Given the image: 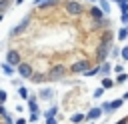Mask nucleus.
Listing matches in <instances>:
<instances>
[{"label":"nucleus","instance_id":"obj_15","mask_svg":"<svg viewBox=\"0 0 128 124\" xmlns=\"http://www.w3.org/2000/svg\"><path fill=\"white\" fill-rule=\"evenodd\" d=\"M84 120V114H74L72 116V122H82Z\"/></svg>","mask_w":128,"mask_h":124},{"label":"nucleus","instance_id":"obj_9","mask_svg":"<svg viewBox=\"0 0 128 124\" xmlns=\"http://www.w3.org/2000/svg\"><path fill=\"white\" fill-rule=\"evenodd\" d=\"M120 104H122V100H114V102H108V108L116 110V108H120Z\"/></svg>","mask_w":128,"mask_h":124},{"label":"nucleus","instance_id":"obj_20","mask_svg":"<svg viewBox=\"0 0 128 124\" xmlns=\"http://www.w3.org/2000/svg\"><path fill=\"white\" fill-rule=\"evenodd\" d=\"M40 96H42V98H50V96H52V92H50V90H42V94H40Z\"/></svg>","mask_w":128,"mask_h":124},{"label":"nucleus","instance_id":"obj_6","mask_svg":"<svg viewBox=\"0 0 128 124\" xmlns=\"http://www.w3.org/2000/svg\"><path fill=\"white\" fill-rule=\"evenodd\" d=\"M28 22H30V20L26 18V20H24L22 24H18V26H14V28H12V34H18V32H22V30H24V28L28 26Z\"/></svg>","mask_w":128,"mask_h":124},{"label":"nucleus","instance_id":"obj_5","mask_svg":"<svg viewBox=\"0 0 128 124\" xmlns=\"http://www.w3.org/2000/svg\"><path fill=\"white\" fill-rule=\"evenodd\" d=\"M64 74V66H54L50 72H48V78H58Z\"/></svg>","mask_w":128,"mask_h":124},{"label":"nucleus","instance_id":"obj_2","mask_svg":"<svg viewBox=\"0 0 128 124\" xmlns=\"http://www.w3.org/2000/svg\"><path fill=\"white\" fill-rule=\"evenodd\" d=\"M88 66H90V64H88L86 60H80V62H76V64L72 66V70H74V72H88V70H90Z\"/></svg>","mask_w":128,"mask_h":124},{"label":"nucleus","instance_id":"obj_14","mask_svg":"<svg viewBox=\"0 0 128 124\" xmlns=\"http://www.w3.org/2000/svg\"><path fill=\"white\" fill-rule=\"evenodd\" d=\"M56 112H58L56 108H50V110L46 112V118H54V116H56Z\"/></svg>","mask_w":128,"mask_h":124},{"label":"nucleus","instance_id":"obj_32","mask_svg":"<svg viewBox=\"0 0 128 124\" xmlns=\"http://www.w3.org/2000/svg\"><path fill=\"white\" fill-rule=\"evenodd\" d=\"M116 2H120V4H122V2H124V0H116Z\"/></svg>","mask_w":128,"mask_h":124},{"label":"nucleus","instance_id":"obj_30","mask_svg":"<svg viewBox=\"0 0 128 124\" xmlns=\"http://www.w3.org/2000/svg\"><path fill=\"white\" fill-rule=\"evenodd\" d=\"M124 100H128V92H126V94H124Z\"/></svg>","mask_w":128,"mask_h":124},{"label":"nucleus","instance_id":"obj_1","mask_svg":"<svg viewBox=\"0 0 128 124\" xmlns=\"http://www.w3.org/2000/svg\"><path fill=\"white\" fill-rule=\"evenodd\" d=\"M6 58H8V64H12V66H18V64H20V54H18L16 50H10Z\"/></svg>","mask_w":128,"mask_h":124},{"label":"nucleus","instance_id":"obj_24","mask_svg":"<svg viewBox=\"0 0 128 124\" xmlns=\"http://www.w3.org/2000/svg\"><path fill=\"white\" fill-rule=\"evenodd\" d=\"M102 92H104V88H98V90H96V92H94V96H96V98H98V96H102Z\"/></svg>","mask_w":128,"mask_h":124},{"label":"nucleus","instance_id":"obj_8","mask_svg":"<svg viewBox=\"0 0 128 124\" xmlns=\"http://www.w3.org/2000/svg\"><path fill=\"white\" fill-rule=\"evenodd\" d=\"M100 112H102L100 108H92V110L88 112V118H90V120H94V118H98V116H100Z\"/></svg>","mask_w":128,"mask_h":124},{"label":"nucleus","instance_id":"obj_23","mask_svg":"<svg viewBox=\"0 0 128 124\" xmlns=\"http://www.w3.org/2000/svg\"><path fill=\"white\" fill-rule=\"evenodd\" d=\"M4 100H6V92H4V90H0V104H2Z\"/></svg>","mask_w":128,"mask_h":124},{"label":"nucleus","instance_id":"obj_17","mask_svg":"<svg viewBox=\"0 0 128 124\" xmlns=\"http://www.w3.org/2000/svg\"><path fill=\"white\" fill-rule=\"evenodd\" d=\"M126 34H128V28H124V30H120V34H118V38H120V40H124V38H126Z\"/></svg>","mask_w":128,"mask_h":124},{"label":"nucleus","instance_id":"obj_33","mask_svg":"<svg viewBox=\"0 0 128 124\" xmlns=\"http://www.w3.org/2000/svg\"><path fill=\"white\" fill-rule=\"evenodd\" d=\"M0 20H2V14H0Z\"/></svg>","mask_w":128,"mask_h":124},{"label":"nucleus","instance_id":"obj_25","mask_svg":"<svg viewBox=\"0 0 128 124\" xmlns=\"http://www.w3.org/2000/svg\"><path fill=\"white\" fill-rule=\"evenodd\" d=\"M46 124H56V120L54 118H46Z\"/></svg>","mask_w":128,"mask_h":124},{"label":"nucleus","instance_id":"obj_19","mask_svg":"<svg viewBox=\"0 0 128 124\" xmlns=\"http://www.w3.org/2000/svg\"><path fill=\"white\" fill-rule=\"evenodd\" d=\"M2 70H4L6 74H12V66H8V64H4V66H2Z\"/></svg>","mask_w":128,"mask_h":124},{"label":"nucleus","instance_id":"obj_27","mask_svg":"<svg viewBox=\"0 0 128 124\" xmlns=\"http://www.w3.org/2000/svg\"><path fill=\"white\" fill-rule=\"evenodd\" d=\"M0 116H6V110H4V106L0 104Z\"/></svg>","mask_w":128,"mask_h":124},{"label":"nucleus","instance_id":"obj_10","mask_svg":"<svg viewBox=\"0 0 128 124\" xmlns=\"http://www.w3.org/2000/svg\"><path fill=\"white\" fill-rule=\"evenodd\" d=\"M30 112H32V114H36V112H38V106H36V100H34V98L30 100Z\"/></svg>","mask_w":128,"mask_h":124},{"label":"nucleus","instance_id":"obj_21","mask_svg":"<svg viewBox=\"0 0 128 124\" xmlns=\"http://www.w3.org/2000/svg\"><path fill=\"white\" fill-rule=\"evenodd\" d=\"M6 6H8V2L2 0V2H0V14H2V10H6Z\"/></svg>","mask_w":128,"mask_h":124},{"label":"nucleus","instance_id":"obj_4","mask_svg":"<svg viewBox=\"0 0 128 124\" xmlns=\"http://www.w3.org/2000/svg\"><path fill=\"white\" fill-rule=\"evenodd\" d=\"M66 10H68L70 14H80V12H82V6L76 4V2H68V4H66Z\"/></svg>","mask_w":128,"mask_h":124},{"label":"nucleus","instance_id":"obj_7","mask_svg":"<svg viewBox=\"0 0 128 124\" xmlns=\"http://www.w3.org/2000/svg\"><path fill=\"white\" fill-rule=\"evenodd\" d=\"M92 16H94L96 20H102V18H104V12H102L100 8H96V6H94V8H92Z\"/></svg>","mask_w":128,"mask_h":124},{"label":"nucleus","instance_id":"obj_22","mask_svg":"<svg viewBox=\"0 0 128 124\" xmlns=\"http://www.w3.org/2000/svg\"><path fill=\"white\" fill-rule=\"evenodd\" d=\"M124 80H128V76H126V74H124V72H122V74H120V76H118V82H124Z\"/></svg>","mask_w":128,"mask_h":124},{"label":"nucleus","instance_id":"obj_18","mask_svg":"<svg viewBox=\"0 0 128 124\" xmlns=\"http://www.w3.org/2000/svg\"><path fill=\"white\" fill-rule=\"evenodd\" d=\"M18 94H20L22 98H28V92H26V88H18Z\"/></svg>","mask_w":128,"mask_h":124},{"label":"nucleus","instance_id":"obj_29","mask_svg":"<svg viewBox=\"0 0 128 124\" xmlns=\"http://www.w3.org/2000/svg\"><path fill=\"white\" fill-rule=\"evenodd\" d=\"M116 124H128V118H122L120 122H116Z\"/></svg>","mask_w":128,"mask_h":124},{"label":"nucleus","instance_id":"obj_11","mask_svg":"<svg viewBox=\"0 0 128 124\" xmlns=\"http://www.w3.org/2000/svg\"><path fill=\"white\" fill-rule=\"evenodd\" d=\"M106 54H108V46H102V48L98 50V56H100V58H104Z\"/></svg>","mask_w":128,"mask_h":124},{"label":"nucleus","instance_id":"obj_12","mask_svg":"<svg viewBox=\"0 0 128 124\" xmlns=\"http://www.w3.org/2000/svg\"><path fill=\"white\" fill-rule=\"evenodd\" d=\"M102 88H112V80L110 78H104L102 80Z\"/></svg>","mask_w":128,"mask_h":124},{"label":"nucleus","instance_id":"obj_26","mask_svg":"<svg viewBox=\"0 0 128 124\" xmlns=\"http://www.w3.org/2000/svg\"><path fill=\"white\" fill-rule=\"evenodd\" d=\"M46 2H48V4H50V2H52V0H36V4H46Z\"/></svg>","mask_w":128,"mask_h":124},{"label":"nucleus","instance_id":"obj_13","mask_svg":"<svg viewBox=\"0 0 128 124\" xmlns=\"http://www.w3.org/2000/svg\"><path fill=\"white\" fill-rule=\"evenodd\" d=\"M100 4H102V8H100L102 12H108V10H110V6H108V0H100Z\"/></svg>","mask_w":128,"mask_h":124},{"label":"nucleus","instance_id":"obj_3","mask_svg":"<svg viewBox=\"0 0 128 124\" xmlns=\"http://www.w3.org/2000/svg\"><path fill=\"white\" fill-rule=\"evenodd\" d=\"M18 72H20V76H24V78H30V76H32L30 64H18Z\"/></svg>","mask_w":128,"mask_h":124},{"label":"nucleus","instance_id":"obj_31","mask_svg":"<svg viewBox=\"0 0 128 124\" xmlns=\"http://www.w3.org/2000/svg\"><path fill=\"white\" fill-rule=\"evenodd\" d=\"M16 2H18V4H20V2H24V0H16Z\"/></svg>","mask_w":128,"mask_h":124},{"label":"nucleus","instance_id":"obj_16","mask_svg":"<svg viewBox=\"0 0 128 124\" xmlns=\"http://www.w3.org/2000/svg\"><path fill=\"white\" fill-rule=\"evenodd\" d=\"M98 72H100V68L96 66V68H90V70H88L86 74H88V76H94V74H98Z\"/></svg>","mask_w":128,"mask_h":124},{"label":"nucleus","instance_id":"obj_28","mask_svg":"<svg viewBox=\"0 0 128 124\" xmlns=\"http://www.w3.org/2000/svg\"><path fill=\"white\" fill-rule=\"evenodd\" d=\"M122 56H124V58H128V48H124V50H122Z\"/></svg>","mask_w":128,"mask_h":124}]
</instances>
